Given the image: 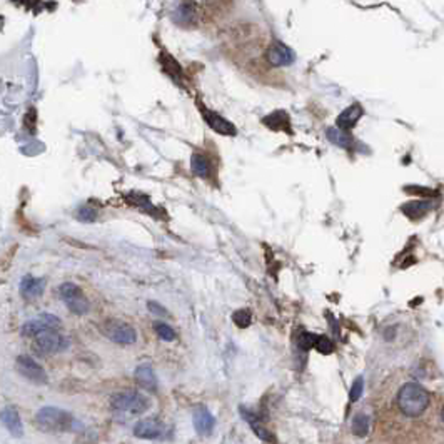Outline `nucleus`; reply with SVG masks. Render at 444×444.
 Masks as SVG:
<instances>
[{
  "mask_svg": "<svg viewBox=\"0 0 444 444\" xmlns=\"http://www.w3.org/2000/svg\"><path fill=\"white\" fill-rule=\"evenodd\" d=\"M35 421L42 431L45 432H64V431H79L82 424L75 419L70 412L59 407H42L35 414Z\"/></svg>",
  "mask_w": 444,
  "mask_h": 444,
  "instance_id": "1",
  "label": "nucleus"
},
{
  "mask_svg": "<svg viewBox=\"0 0 444 444\" xmlns=\"http://www.w3.org/2000/svg\"><path fill=\"white\" fill-rule=\"evenodd\" d=\"M398 406L407 417H417L429 406V393L417 383H406L398 393Z\"/></svg>",
  "mask_w": 444,
  "mask_h": 444,
  "instance_id": "2",
  "label": "nucleus"
},
{
  "mask_svg": "<svg viewBox=\"0 0 444 444\" xmlns=\"http://www.w3.org/2000/svg\"><path fill=\"white\" fill-rule=\"evenodd\" d=\"M111 406L114 411L137 416V414H144V412L149 409L150 401L145 398L144 394L137 393V391L127 389V391H121V393L114 394L111 399Z\"/></svg>",
  "mask_w": 444,
  "mask_h": 444,
  "instance_id": "3",
  "label": "nucleus"
},
{
  "mask_svg": "<svg viewBox=\"0 0 444 444\" xmlns=\"http://www.w3.org/2000/svg\"><path fill=\"white\" fill-rule=\"evenodd\" d=\"M59 296L60 299L67 304L72 314L83 316L91 311V302L87 301V297L82 294L80 287L75 286L74 283H64L59 287Z\"/></svg>",
  "mask_w": 444,
  "mask_h": 444,
  "instance_id": "4",
  "label": "nucleus"
},
{
  "mask_svg": "<svg viewBox=\"0 0 444 444\" xmlns=\"http://www.w3.org/2000/svg\"><path fill=\"white\" fill-rule=\"evenodd\" d=\"M102 334L107 339H111L112 342L116 344H124V346H129V344H134L135 339H137V334H135V329L130 326V324L119 321V319H111L107 322H104L102 326Z\"/></svg>",
  "mask_w": 444,
  "mask_h": 444,
  "instance_id": "5",
  "label": "nucleus"
},
{
  "mask_svg": "<svg viewBox=\"0 0 444 444\" xmlns=\"http://www.w3.org/2000/svg\"><path fill=\"white\" fill-rule=\"evenodd\" d=\"M69 339L65 336H62L57 331H47L40 336L35 337L34 347L39 354H44V356H49V354H57L62 352L69 347Z\"/></svg>",
  "mask_w": 444,
  "mask_h": 444,
  "instance_id": "6",
  "label": "nucleus"
},
{
  "mask_svg": "<svg viewBox=\"0 0 444 444\" xmlns=\"http://www.w3.org/2000/svg\"><path fill=\"white\" fill-rule=\"evenodd\" d=\"M62 327V322L57 316L54 314H40L35 319L27 321L22 326V334L24 336H40L47 331H57Z\"/></svg>",
  "mask_w": 444,
  "mask_h": 444,
  "instance_id": "7",
  "label": "nucleus"
},
{
  "mask_svg": "<svg viewBox=\"0 0 444 444\" xmlns=\"http://www.w3.org/2000/svg\"><path fill=\"white\" fill-rule=\"evenodd\" d=\"M167 426L157 417H147L140 419L134 426V436L140 439H164L167 434Z\"/></svg>",
  "mask_w": 444,
  "mask_h": 444,
  "instance_id": "8",
  "label": "nucleus"
},
{
  "mask_svg": "<svg viewBox=\"0 0 444 444\" xmlns=\"http://www.w3.org/2000/svg\"><path fill=\"white\" fill-rule=\"evenodd\" d=\"M17 371L24 376L25 379L32 381L35 384H45L47 383V373L44 368L32 359L30 356H19L17 358Z\"/></svg>",
  "mask_w": 444,
  "mask_h": 444,
  "instance_id": "9",
  "label": "nucleus"
},
{
  "mask_svg": "<svg viewBox=\"0 0 444 444\" xmlns=\"http://www.w3.org/2000/svg\"><path fill=\"white\" fill-rule=\"evenodd\" d=\"M296 60V54L283 42H274L268 49V62L273 67H287Z\"/></svg>",
  "mask_w": 444,
  "mask_h": 444,
  "instance_id": "10",
  "label": "nucleus"
},
{
  "mask_svg": "<svg viewBox=\"0 0 444 444\" xmlns=\"http://www.w3.org/2000/svg\"><path fill=\"white\" fill-rule=\"evenodd\" d=\"M192 421H194V427L199 434H202V436L212 434L214 426H216V419H214V416L209 412L207 407H204V406L197 407V409L194 411V416H192Z\"/></svg>",
  "mask_w": 444,
  "mask_h": 444,
  "instance_id": "11",
  "label": "nucleus"
},
{
  "mask_svg": "<svg viewBox=\"0 0 444 444\" xmlns=\"http://www.w3.org/2000/svg\"><path fill=\"white\" fill-rule=\"evenodd\" d=\"M135 381H137V384L142 389H147L150 393L157 391V378H155L152 366L147 363L140 364L139 368L135 369Z\"/></svg>",
  "mask_w": 444,
  "mask_h": 444,
  "instance_id": "12",
  "label": "nucleus"
},
{
  "mask_svg": "<svg viewBox=\"0 0 444 444\" xmlns=\"http://www.w3.org/2000/svg\"><path fill=\"white\" fill-rule=\"evenodd\" d=\"M2 422L14 437H22L24 426H22V421H20V416L15 407H12V406L5 407V409L2 411Z\"/></svg>",
  "mask_w": 444,
  "mask_h": 444,
  "instance_id": "13",
  "label": "nucleus"
},
{
  "mask_svg": "<svg viewBox=\"0 0 444 444\" xmlns=\"http://www.w3.org/2000/svg\"><path fill=\"white\" fill-rule=\"evenodd\" d=\"M45 284H47L45 279L25 276V278L20 281V292H22V296L27 297V299H35V297L42 296V292L45 289Z\"/></svg>",
  "mask_w": 444,
  "mask_h": 444,
  "instance_id": "14",
  "label": "nucleus"
},
{
  "mask_svg": "<svg viewBox=\"0 0 444 444\" xmlns=\"http://www.w3.org/2000/svg\"><path fill=\"white\" fill-rule=\"evenodd\" d=\"M363 107L359 106V104H352V106H349L346 111H344L341 116L337 117V127L342 129V130H347L352 129L354 125L358 124V121L361 119L363 116Z\"/></svg>",
  "mask_w": 444,
  "mask_h": 444,
  "instance_id": "15",
  "label": "nucleus"
},
{
  "mask_svg": "<svg viewBox=\"0 0 444 444\" xmlns=\"http://www.w3.org/2000/svg\"><path fill=\"white\" fill-rule=\"evenodd\" d=\"M204 117H206L207 124L211 125V127L216 130L217 134H222V135H236V127L226 121L224 117H221L219 114L216 112H206L204 114Z\"/></svg>",
  "mask_w": 444,
  "mask_h": 444,
  "instance_id": "16",
  "label": "nucleus"
},
{
  "mask_svg": "<svg viewBox=\"0 0 444 444\" xmlns=\"http://www.w3.org/2000/svg\"><path fill=\"white\" fill-rule=\"evenodd\" d=\"M239 411H241V414H242L244 419L249 422V426L252 427V431L255 432V434H257L259 439H262V441H273V436H271L269 429L257 419V416L252 414L250 411H247L245 407H239Z\"/></svg>",
  "mask_w": 444,
  "mask_h": 444,
  "instance_id": "17",
  "label": "nucleus"
},
{
  "mask_svg": "<svg viewBox=\"0 0 444 444\" xmlns=\"http://www.w3.org/2000/svg\"><path fill=\"white\" fill-rule=\"evenodd\" d=\"M431 211V202L429 201H411L406 206H403V212L411 219H419L426 216Z\"/></svg>",
  "mask_w": 444,
  "mask_h": 444,
  "instance_id": "18",
  "label": "nucleus"
},
{
  "mask_svg": "<svg viewBox=\"0 0 444 444\" xmlns=\"http://www.w3.org/2000/svg\"><path fill=\"white\" fill-rule=\"evenodd\" d=\"M327 139L329 142L339 145V147H349L351 145V135H349L346 130L339 129V127H329L327 129Z\"/></svg>",
  "mask_w": 444,
  "mask_h": 444,
  "instance_id": "19",
  "label": "nucleus"
},
{
  "mask_svg": "<svg viewBox=\"0 0 444 444\" xmlns=\"http://www.w3.org/2000/svg\"><path fill=\"white\" fill-rule=\"evenodd\" d=\"M191 169H192V172H194L196 175H199V177H207L209 174H211V164H209V160L204 157L202 154H194V155H192Z\"/></svg>",
  "mask_w": 444,
  "mask_h": 444,
  "instance_id": "20",
  "label": "nucleus"
},
{
  "mask_svg": "<svg viewBox=\"0 0 444 444\" xmlns=\"http://www.w3.org/2000/svg\"><path fill=\"white\" fill-rule=\"evenodd\" d=\"M352 434L358 437H364L369 432V417L366 414H356L351 424Z\"/></svg>",
  "mask_w": 444,
  "mask_h": 444,
  "instance_id": "21",
  "label": "nucleus"
},
{
  "mask_svg": "<svg viewBox=\"0 0 444 444\" xmlns=\"http://www.w3.org/2000/svg\"><path fill=\"white\" fill-rule=\"evenodd\" d=\"M317 339L319 336L312 332H302L299 337H297V346H299L301 351H309L311 347H316Z\"/></svg>",
  "mask_w": 444,
  "mask_h": 444,
  "instance_id": "22",
  "label": "nucleus"
},
{
  "mask_svg": "<svg viewBox=\"0 0 444 444\" xmlns=\"http://www.w3.org/2000/svg\"><path fill=\"white\" fill-rule=\"evenodd\" d=\"M265 119H268V121H273V122L274 121L278 122V125H276L274 130H286L287 134L291 132L289 117H287V114H284V112H274V114H271V116H268Z\"/></svg>",
  "mask_w": 444,
  "mask_h": 444,
  "instance_id": "23",
  "label": "nucleus"
},
{
  "mask_svg": "<svg viewBox=\"0 0 444 444\" xmlns=\"http://www.w3.org/2000/svg\"><path fill=\"white\" fill-rule=\"evenodd\" d=\"M154 329H155V332H157V336L162 339V341L170 342V341H174V339H175V331L170 326H167L165 322H155Z\"/></svg>",
  "mask_w": 444,
  "mask_h": 444,
  "instance_id": "24",
  "label": "nucleus"
},
{
  "mask_svg": "<svg viewBox=\"0 0 444 444\" xmlns=\"http://www.w3.org/2000/svg\"><path fill=\"white\" fill-rule=\"evenodd\" d=\"M363 389H364V379L359 376L351 386V391H349V401H351V403H356V401L363 396Z\"/></svg>",
  "mask_w": 444,
  "mask_h": 444,
  "instance_id": "25",
  "label": "nucleus"
},
{
  "mask_svg": "<svg viewBox=\"0 0 444 444\" xmlns=\"http://www.w3.org/2000/svg\"><path fill=\"white\" fill-rule=\"evenodd\" d=\"M77 219L82 222H94L97 219V212L96 209L88 207V206H83L80 207L79 211H77Z\"/></svg>",
  "mask_w": 444,
  "mask_h": 444,
  "instance_id": "26",
  "label": "nucleus"
},
{
  "mask_svg": "<svg viewBox=\"0 0 444 444\" xmlns=\"http://www.w3.org/2000/svg\"><path fill=\"white\" fill-rule=\"evenodd\" d=\"M232 319H234V322H236V326L247 327V326H250V322H252V316H250L249 311L242 309V311H237L236 314L232 316Z\"/></svg>",
  "mask_w": 444,
  "mask_h": 444,
  "instance_id": "27",
  "label": "nucleus"
},
{
  "mask_svg": "<svg viewBox=\"0 0 444 444\" xmlns=\"http://www.w3.org/2000/svg\"><path fill=\"white\" fill-rule=\"evenodd\" d=\"M314 349H317V351H319L321 354H331L334 351V344H332V341L327 336H319Z\"/></svg>",
  "mask_w": 444,
  "mask_h": 444,
  "instance_id": "28",
  "label": "nucleus"
},
{
  "mask_svg": "<svg viewBox=\"0 0 444 444\" xmlns=\"http://www.w3.org/2000/svg\"><path fill=\"white\" fill-rule=\"evenodd\" d=\"M147 307H149V311L152 312V314H155V316H167V311L160 304H157V302L149 301V306Z\"/></svg>",
  "mask_w": 444,
  "mask_h": 444,
  "instance_id": "29",
  "label": "nucleus"
},
{
  "mask_svg": "<svg viewBox=\"0 0 444 444\" xmlns=\"http://www.w3.org/2000/svg\"><path fill=\"white\" fill-rule=\"evenodd\" d=\"M441 417H442V422H444V407H442V412H441Z\"/></svg>",
  "mask_w": 444,
  "mask_h": 444,
  "instance_id": "30",
  "label": "nucleus"
}]
</instances>
